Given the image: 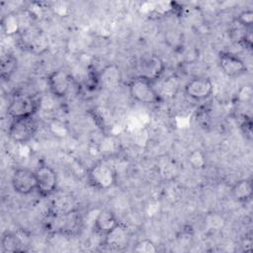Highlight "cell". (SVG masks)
Masks as SVG:
<instances>
[{"label": "cell", "instance_id": "obj_1", "mask_svg": "<svg viewBox=\"0 0 253 253\" xmlns=\"http://www.w3.org/2000/svg\"><path fill=\"white\" fill-rule=\"evenodd\" d=\"M87 179L90 186L94 189L106 191L117 184L118 174L111 164L99 161L88 169Z\"/></svg>", "mask_w": 253, "mask_h": 253}, {"label": "cell", "instance_id": "obj_2", "mask_svg": "<svg viewBox=\"0 0 253 253\" xmlns=\"http://www.w3.org/2000/svg\"><path fill=\"white\" fill-rule=\"evenodd\" d=\"M127 88L130 97L141 104H156L160 100V95L155 89L154 83L140 76H135L129 80Z\"/></svg>", "mask_w": 253, "mask_h": 253}, {"label": "cell", "instance_id": "obj_3", "mask_svg": "<svg viewBox=\"0 0 253 253\" xmlns=\"http://www.w3.org/2000/svg\"><path fill=\"white\" fill-rule=\"evenodd\" d=\"M40 105V100H38L36 97L29 94L16 93L13 95L8 105L7 113L12 120L34 117L39 110Z\"/></svg>", "mask_w": 253, "mask_h": 253}, {"label": "cell", "instance_id": "obj_4", "mask_svg": "<svg viewBox=\"0 0 253 253\" xmlns=\"http://www.w3.org/2000/svg\"><path fill=\"white\" fill-rule=\"evenodd\" d=\"M37 130L38 123L34 117L13 119L8 128V135L14 142L25 144L34 138Z\"/></svg>", "mask_w": 253, "mask_h": 253}, {"label": "cell", "instance_id": "obj_5", "mask_svg": "<svg viewBox=\"0 0 253 253\" xmlns=\"http://www.w3.org/2000/svg\"><path fill=\"white\" fill-rule=\"evenodd\" d=\"M37 178V192L42 197L46 198L55 193L57 188V174L52 167L46 164L40 165L36 170Z\"/></svg>", "mask_w": 253, "mask_h": 253}, {"label": "cell", "instance_id": "obj_6", "mask_svg": "<svg viewBox=\"0 0 253 253\" xmlns=\"http://www.w3.org/2000/svg\"><path fill=\"white\" fill-rule=\"evenodd\" d=\"M48 89L55 98H64L73 85L72 75L65 69H55L47 76Z\"/></svg>", "mask_w": 253, "mask_h": 253}, {"label": "cell", "instance_id": "obj_7", "mask_svg": "<svg viewBox=\"0 0 253 253\" xmlns=\"http://www.w3.org/2000/svg\"><path fill=\"white\" fill-rule=\"evenodd\" d=\"M140 77L155 83L160 79L165 71V63L162 58L155 54H148L143 56L138 64Z\"/></svg>", "mask_w": 253, "mask_h": 253}, {"label": "cell", "instance_id": "obj_8", "mask_svg": "<svg viewBox=\"0 0 253 253\" xmlns=\"http://www.w3.org/2000/svg\"><path fill=\"white\" fill-rule=\"evenodd\" d=\"M11 184L16 193L30 195L37 191L36 173L28 168H18L12 174Z\"/></svg>", "mask_w": 253, "mask_h": 253}, {"label": "cell", "instance_id": "obj_9", "mask_svg": "<svg viewBox=\"0 0 253 253\" xmlns=\"http://www.w3.org/2000/svg\"><path fill=\"white\" fill-rule=\"evenodd\" d=\"M184 91L190 99L202 101L211 97L213 91V84L207 77H195L186 83Z\"/></svg>", "mask_w": 253, "mask_h": 253}, {"label": "cell", "instance_id": "obj_10", "mask_svg": "<svg viewBox=\"0 0 253 253\" xmlns=\"http://www.w3.org/2000/svg\"><path fill=\"white\" fill-rule=\"evenodd\" d=\"M219 66L228 77H239L247 70L245 62L236 54L228 51L220 52Z\"/></svg>", "mask_w": 253, "mask_h": 253}, {"label": "cell", "instance_id": "obj_11", "mask_svg": "<svg viewBox=\"0 0 253 253\" xmlns=\"http://www.w3.org/2000/svg\"><path fill=\"white\" fill-rule=\"evenodd\" d=\"M21 42H23V46L31 52L41 53L47 47L46 37L39 30H33L32 28L23 32Z\"/></svg>", "mask_w": 253, "mask_h": 253}, {"label": "cell", "instance_id": "obj_12", "mask_svg": "<svg viewBox=\"0 0 253 253\" xmlns=\"http://www.w3.org/2000/svg\"><path fill=\"white\" fill-rule=\"evenodd\" d=\"M105 240L104 243L106 246L112 249H123L127 246L129 241V233L127 228L123 224L119 223L117 227H115L110 233L104 236Z\"/></svg>", "mask_w": 253, "mask_h": 253}, {"label": "cell", "instance_id": "obj_13", "mask_svg": "<svg viewBox=\"0 0 253 253\" xmlns=\"http://www.w3.org/2000/svg\"><path fill=\"white\" fill-rule=\"evenodd\" d=\"M120 221L116 214L109 211L104 210L98 213L94 221V229L100 235H107L110 233L115 227L119 225Z\"/></svg>", "mask_w": 253, "mask_h": 253}, {"label": "cell", "instance_id": "obj_14", "mask_svg": "<svg viewBox=\"0 0 253 253\" xmlns=\"http://www.w3.org/2000/svg\"><path fill=\"white\" fill-rule=\"evenodd\" d=\"M121 71L120 68L115 64H110L104 67L99 73L100 84L108 89L116 88L121 82Z\"/></svg>", "mask_w": 253, "mask_h": 253}, {"label": "cell", "instance_id": "obj_15", "mask_svg": "<svg viewBox=\"0 0 253 253\" xmlns=\"http://www.w3.org/2000/svg\"><path fill=\"white\" fill-rule=\"evenodd\" d=\"M231 195L235 201L240 203H245L251 200L253 195L251 180L241 179L236 181L231 187Z\"/></svg>", "mask_w": 253, "mask_h": 253}, {"label": "cell", "instance_id": "obj_16", "mask_svg": "<svg viewBox=\"0 0 253 253\" xmlns=\"http://www.w3.org/2000/svg\"><path fill=\"white\" fill-rule=\"evenodd\" d=\"M74 211V201L71 197H58L51 202L50 212L54 217L65 216Z\"/></svg>", "mask_w": 253, "mask_h": 253}, {"label": "cell", "instance_id": "obj_17", "mask_svg": "<svg viewBox=\"0 0 253 253\" xmlns=\"http://www.w3.org/2000/svg\"><path fill=\"white\" fill-rule=\"evenodd\" d=\"M18 66L17 58L10 53L4 54L1 57L0 63V77L4 81L10 80L12 75L15 73Z\"/></svg>", "mask_w": 253, "mask_h": 253}, {"label": "cell", "instance_id": "obj_18", "mask_svg": "<svg viewBox=\"0 0 253 253\" xmlns=\"http://www.w3.org/2000/svg\"><path fill=\"white\" fill-rule=\"evenodd\" d=\"M1 26L7 36H14L20 32V21L16 14L10 13L2 18Z\"/></svg>", "mask_w": 253, "mask_h": 253}, {"label": "cell", "instance_id": "obj_19", "mask_svg": "<svg viewBox=\"0 0 253 253\" xmlns=\"http://www.w3.org/2000/svg\"><path fill=\"white\" fill-rule=\"evenodd\" d=\"M1 244H2V249L4 252H16L19 251L20 245V240L17 234L6 232L3 234L2 239H1Z\"/></svg>", "mask_w": 253, "mask_h": 253}, {"label": "cell", "instance_id": "obj_20", "mask_svg": "<svg viewBox=\"0 0 253 253\" xmlns=\"http://www.w3.org/2000/svg\"><path fill=\"white\" fill-rule=\"evenodd\" d=\"M236 22L238 23V26L244 29H251L253 25V11L251 9L242 11L236 18Z\"/></svg>", "mask_w": 253, "mask_h": 253}, {"label": "cell", "instance_id": "obj_21", "mask_svg": "<svg viewBox=\"0 0 253 253\" xmlns=\"http://www.w3.org/2000/svg\"><path fill=\"white\" fill-rule=\"evenodd\" d=\"M133 250L138 253H154L157 252L158 249L153 241L149 239H142L135 244Z\"/></svg>", "mask_w": 253, "mask_h": 253}]
</instances>
